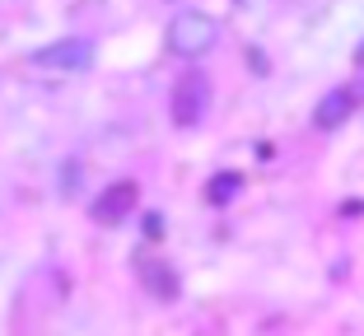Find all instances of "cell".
<instances>
[{"mask_svg":"<svg viewBox=\"0 0 364 336\" xmlns=\"http://www.w3.org/2000/svg\"><path fill=\"white\" fill-rule=\"evenodd\" d=\"M28 61L43 75H85L89 65H94V43L89 38H56V43L38 47Z\"/></svg>","mask_w":364,"mask_h":336,"instance_id":"6da1fadb","label":"cell"},{"mask_svg":"<svg viewBox=\"0 0 364 336\" xmlns=\"http://www.w3.org/2000/svg\"><path fill=\"white\" fill-rule=\"evenodd\" d=\"M168 43H173L178 56H205L215 43H220V23H215L210 14H201V10H182L178 19H173V28H168Z\"/></svg>","mask_w":364,"mask_h":336,"instance_id":"7a4b0ae2","label":"cell"},{"mask_svg":"<svg viewBox=\"0 0 364 336\" xmlns=\"http://www.w3.org/2000/svg\"><path fill=\"white\" fill-rule=\"evenodd\" d=\"M205 112H210V80L201 70H192V75H182L178 89H173V121L178 126H196Z\"/></svg>","mask_w":364,"mask_h":336,"instance_id":"3957f363","label":"cell"},{"mask_svg":"<svg viewBox=\"0 0 364 336\" xmlns=\"http://www.w3.org/2000/svg\"><path fill=\"white\" fill-rule=\"evenodd\" d=\"M131 210H136V183L107 187V192L94 201V220H98V224H122Z\"/></svg>","mask_w":364,"mask_h":336,"instance_id":"277c9868","label":"cell"},{"mask_svg":"<svg viewBox=\"0 0 364 336\" xmlns=\"http://www.w3.org/2000/svg\"><path fill=\"white\" fill-rule=\"evenodd\" d=\"M346 112H350V89H336L318 103V126H336V121H346Z\"/></svg>","mask_w":364,"mask_h":336,"instance_id":"5b68a950","label":"cell"}]
</instances>
